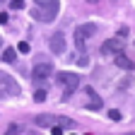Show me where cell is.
<instances>
[{
    "label": "cell",
    "mask_w": 135,
    "mask_h": 135,
    "mask_svg": "<svg viewBox=\"0 0 135 135\" xmlns=\"http://www.w3.org/2000/svg\"><path fill=\"white\" fill-rule=\"evenodd\" d=\"M51 75H53V63H51L48 58H39L36 65H34V70H31L34 84H36L39 89H44V87H46V80H48Z\"/></svg>",
    "instance_id": "cell-1"
},
{
    "label": "cell",
    "mask_w": 135,
    "mask_h": 135,
    "mask_svg": "<svg viewBox=\"0 0 135 135\" xmlns=\"http://www.w3.org/2000/svg\"><path fill=\"white\" fill-rule=\"evenodd\" d=\"M97 34V24L94 22H87V24H80L77 29H75V48L80 51V53H84V46H87V39L89 36H94Z\"/></svg>",
    "instance_id": "cell-2"
},
{
    "label": "cell",
    "mask_w": 135,
    "mask_h": 135,
    "mask_svg": "<svg viewBox=\"0 0 135 135\" xmlns=\"http://www.w3.org/2000/svg\"><path fill=\"white\" fill-rule=\"evenodd\" d=\"M22 89H20V84H17L15 77H10L7 73L0 70V99H7V97H17Z\"/></svg>",
    "instance_id": "cell-3"
},
{
    "label": "cell",
    "mask_w": 135,
    "mask_h": 135,
    "mask_svg": "<svg viewBox=\"0 0 135 135\" xmlns=\"http://www.w3.org/2000/svg\"><path fill=\"white\" fill-rule=\"evenodd\" d=\"M36 126L39 128H46V126H60V128H75V121L65 116H51V113H44V116H36Z\"/></svg>",
    "instance_id": "cell-4"
},
{
    "label": "cell",
    "mask_w": 135,
    "mask_h": 135,
    "mask_svg": "<svg viewBox=\"0 0 135 135\" xmlns=\"http://www.w3.org/2000/svg\"><path fill=\"white\" fill-rule=\"evenodd\" d=\"M56 80H58L63 87H65V97L80 87V77H77L75 73H58V75H56Z\"/></svg>",
    "instance_id": "cell-5"
},
{
    "label": "cell",
    "mask_w": 135,
    "mask_h": 135,
    "mask_svg": "<svg viewBox=\"0 0 135 135\" xmlns=\"http://www.w3.org/2000/svg\"><path fill=\"white\" fill-rule=\"evenodd\" d=\"M31 17L34 20H39V22H53L56 17H58V10H53V7H41V5H36L31 10Z\"/></svg>",
    "instance_id": "cell-6"
},
{
    "label": "cell",
    "mask_w": 135,
    "mask_h": 135,
    "mask_svg": "<svg viewBox=\"0 0 135 135\" xmlns=\"http://www.w3.org/2000/svg\"><path fill=\"white\" fill-rule=\"evenodd\" d=\"M84 106L87 109H92V111H99L101 109V97H97V92L92 89V87H84Z\"/></svg>",
    "instance_id": "cell-7"
},
{
    "label": "cell",
    "mask_w": 135,
    "mask_h": 135,
    "mask_svg": "<svg viewBox=\"0 0 135 135\" xmlns=\"http://www.w3.org/2000/svg\"><path fill=\"white\" fill-rule=\"evenodd\" d=\"M51 51H53L56 56H60L63 51H65V34L63 31H58V34L51 36Z\"/></svg>",
    "instance_id": "cell-8"
},
{
    "label": "cell",
    "mask_w": 135,
    "mask_h": 135,
    "mask_svg": "<svg viewBox=\"0 0 135 135\" xmlns=\"http://www.w3.org/2000/svg\"><path fill=\"white\" fill-rule=\"evenodd\" d=\"M121 44H118L116 39H109V41H104V46H101V53H106V56H116V53H121Z\"/></svg>",
    "instance_id": "cell-9"
},
{
    "label": "cell",
    "mask_w": 135,
    "mask_h": 135,
    "mask_svg": "<svg viewBox=\"0 0 135 135\" xmlns=\"http://www.w3.org/2000/svg\"><path fill=\"white\" fill-rule=\"evenodd\" d=\"M113 60H116V68H123V70H133V60L128 58V56H123V51H121V53H116L113 56Z\"/></svg>",
    "instance_id": "cell-10"
},
{
    "label": "cell",
    "mask_w": 135,
    "mask_h": 135,
    "mask_svg": "<svg viewBox=\"0 0 135 135\" xmlns=\"http://www.w3.org/2000/svg\"><path fill=\"white\" fill-rule=\"evenodd\" d=\"M36 5L41 7H53V10H60V0H34Z\"/></svg>",
    "instance_id": "cell-11"
},
{
    "label": "cell",
    "mask_w": 135,
    "mask_h": 135,
    "mask_svg": "<svg viewBox=\"0 0 135 135\" xmlns=\"http://www.w3.org/2000/svg\"><path fill=\"white\" fill-rule=\"evenodd\" d=\"M15 58H17V51H15V48H5L3 60H5V63H15Z\"/></svg>",
    "instance_id": "cell-12"
},
{
    "label": "cell",
    "mask_w": 135,
    "mask_h": 135,
    "mask_svg": "<svg viewBox=\"0 0 135 135\" xmlns=\"http://www.w3.org/2000/svg\"><path fill=\"white\" fill-rule=\"evenodd\" d=\"M44 99H46V89H36V92H34V101H36V104L44 101Z\"/></svg>",
    "instance_id": "cell-13"
},
{
    "label": "cell",
    "mask_w": 135,
    "mask_h": 135,
    "mask_svg": "<svg viewBox=\"0 0 135 135\" xmlns=\"http://www.w3.org/2000/svg\"><path fill=\"white\" fill-rule=\"evenodd\" d=\"M10 7L12 10H24V0H10Z\"/></svg>",
    "instance_id": "cell-14"
},
{
    "label": "cell",
    "mask_w": 135,
    "mask_h": 135,
    "mask_svg": "<svg viewBox=\"0 0 135 135\" xmlns=\"http://www.w3.org/2000/svg\"><path fill=\"white\" fill-rule=\"evenodd\" d=\"M109 118H111V121H121V111H118V109H111L109 111Z\"/></svg>",
    "instance_id": "cell-15"
},
{
    "label": "cell",
    "mask_w": 135,
    "mask_h": 135,
    "mask_svg": "<svg viewBox=\"0 0 135 135\" xmlns=\"http://www.w3.org/2000/svg\"><path fill=\"white\" fill-rule=\"evenodd\" d=\"M15 51H20V53H29V51H31V48H29V44H27V41H22V44H20V46H17Z\"/></svg>",
    "instance_id": "cell-16"
},
{
    "label": "cell",
    "mask_w": 135,
    "mask_h": 135,
    "mask_svg": "<svg viewBox=\"0 0 135 135\" xmlns=\"http://www.w3.org/2000/svg\"><path fill=\"white\" fill-rule=\"evenodd\" d=\"M53 135H63V128L60 126H53Z\"/></svg>",
    "instance_id": "cell-17"
},
{
    "label": "cell",
    "mask_w": 135,
    "mask_h": 135,
    "mask_svg": "<svg viewBox=\"0 0 135 135\" xmlns=\"http://www.w3.org/2000/svg\"><path fill=\"white\" fill-rule=\"evenodd\" d=\"M7 22V12H0V24H5Z\"/></svg>",
    "instance_id": "cell-18"
},
{
    "label": "cell",
    "mask_w": 135,
    "mask_h": 135,
    "mask_svg": "<svg viewBox=\"0 0 135 135\" xmlns=\"http://www.w3.org/2000/svg\"><path fill=\"white\" fill-rule=\"evenodd\" d=\"M87 3H92V5H94V3H99V0H87Z\"/></svg>",
    "instance_id": "cell-19"
},
{
    "label": "cell",
    "mask_w": 135,
    "mask_h": 135,
    "mask_svg": "<svg viewBox=\"0 0 135 135\" xmlns=\"http://www.w3.org/2000/svg\"><path fill=\"white\" fill-rule=\"evenodd\" d=\"M126 135H135V133H126Z\"/></svg>",
    "instance_id": "cell-20"
},
{
    "label": "cell",
    "mask_w": 135,
    "mask_h": 135,
    "mask_svg": "<svg viewBox=\"0 0 135 135\" xmlns=\"http://www.w3.org/2000/svg\"><path fill=\"white\" fill-rule=\"evenodd\" d=\"M0 3H3V0H0Z\"/></svg>",
    "instance_id": "cell-21"
}]
</instances>
